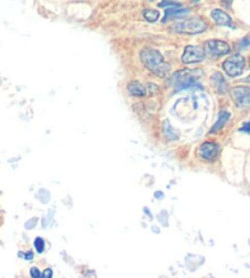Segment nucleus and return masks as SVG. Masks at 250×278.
<instances>
[{
	"instance_id": "obj_6",
	"label": "nucleus",
	"mask_w": 250,
	"mask_h": 278,
	"mask_svg": "<svg viewBox=\"0 0 250 278\" xmlns=\"http://www.w3.org/2000/svg\"><path fill=\"white\" fill-rule=\"evenodd\" d=\"M205 59V50L199 45H186L182 55V62L185 64L191 63H200Z\"/></svg>"
},
{
	"instance_id": "obj_25",
	"label": "nucleus",
	"mask_w": 250,
	"mask_h": 278,
	"mask_svg": "<svg viewBox=\"0 0 250 278\" xmlns=\"http://www.w3.org/2000/svg\"><path fill=\"white\" fill-rule=\"evenodd\" d=\"M144 212H146V214H147V216H149V217H150V218H152L151 214H150V211H149V209H147V207H145V209H144Z\"/></svg>"
},
{
	"instance_id": "obj_10",
	"label": "nucleus",
	"mask_w": 250,
	"mask_h": 278,
	"mask_svg": "<svg viewBox=\"0 0 250 278\" xmlns=\"http://www.w3.org/2000/svg\"><path fill=\"white\" fill-rule=\"evenodd\" d=\"M189 13L188 9L182 8V6H176V8L167 9L166 13H164V18L162 19V21H167L169 18H181V16L186 15Z\"/></svg>"
},
{
	"instance_id": "obj_7",
	"label": "nucleus",
	"mask_w": 250,
	"mask_h": 278,
	"mask_svg": "<svg viewBox=\"0 0 250 278\" xmlns=\"http://www.w3.org/2000/svg\"><path fill=\"white\" fill-rule=\"evenodd\" d=\"M206 48L211 54L215 57H221V55H226L230 52V47L228 43L223 42L220 40H210L206 42Z\"/></svg>"
},
{
	"instance_id": "obj_21",
	"label": "nucleus",
	"mask_w": 250,
	"mask_h": 278,
	"mask_svg": "<svg viewBox=\"0 0 250 278\" xmlns=\"http://www.w3.org/2000/svg\"><path fill=\"white\" fill-rule=\"evenodd\" d=\"M53 277V271L52 268H45L43 273L41 275V278H52Z\"/></svg>"
},
{
	"instance_id": "obj_3",
	"label": "nucleus",
	"mask_w": 250,
	"mask_h": 278,
	"mask_svg": "<svg viewBox=\"0 0 250 278\" xmlns=\"http://www.w3.org/2000/svg\"><path fill=\"white\" fill-rule=\"evenodd\" d=\"M174 30L181 33L195 35V33H201L206 30V22L200 18H189L177 23L174 26Z\"/></svg>"
},
{
	"instance_id": "obj_18",
	"label": "nucleus",
	"mask_w": 250,
	"mask_h": 278,
	"mask_svg": "<svg viewBox=\"0 0 250 278\" xmlns=\"http://www.w3.org/2000/svg\"><path fill=\"white\" fill-rule=\"evenodd\" d=\"M41 275H42V273L40 272L38 267H36V266L31 267V270H30V276H31V277H32V278H41Z\"/></svg>"
},
{
	"instance_id": "obj_23",
	"label": "nucleus",
	"mask_w": 250,
	"mask_h": 278,
	"mask_svg": "<svg viewBox=\"0 0 250 278\" xmlns=\"http://www.w3.org/2000/svg\"><path fill=\"white\" fill-rule=\"evenodd\" d=\"M25 258H26V260H32V258H33V253H32V251H27V253L25 254Z\"/></svg>"
},
{
	"instance_id": "obj_1",
	"label": "nucleus",
	"mask_w": 250,
	"mask_h": 278,
	"mask_svg": "<svg viewBox=\"0 0 250 278\" xmlns=\"http://www.w3.org/2000/svg\"><path fill=\"white\" fill-rule=\"evenodd\" d=\"M140 58H141V62L147 69L151 72H154L155 75L159 77L166 76L167 74L171 70V66L164 62L163 55L156 49H152V48H145L140 53Z\"/></svg>"
},
{
	"instance_id": "obj_12",
	"label": "nucleus",
	"mask_w": 250,
	"mask_h": 278,
	"mask_svg": "<svg viewBox=\"0 0 250 278\" xmlns=\"http://www.w3.org/2000/svg\"><path fill=\"white\" fill-rule=\"evenodd\" d=\"M128 91L130 92V95L133 96H145L146 95V88L140 84L139 81L130 82L128 86Z\"/></svg>"
},
{
	"instance_id": "obj_26",
	"label": "nucleus",
	"mask_w": 250,
	"mask_h": 278,
	"mask_svg": "<svg viewBox=\"0 0 250 278\" xmlns=\"http://www.w3.org/2000/svg\"><path fill=\"white\" fill-rule=\"evenodd\" d=\"M154 232H156V233H159V229H157V227H154V229H152Z\"/></svg>"
},
{
	"instance_id": "obj_4",
	"label": "nucleus",
	"mask_w": 250,
	"mask_h": 278,
	"mask_svg": "<svg viewBox=\"0 0 250 278\" xmlns=\"http://www.w3.org/2000/svg\"><path fill=\"white\" fill-rule=\"evenodd\" d=\"M244 66L245 59L244 57H242L240 54L232 55V57H229L228 59H226L222 64V67L226 71V74L232 77L239 76L243 72V70H244Z\"/></svg>"
},
{
	"instance_id": "obj_15",
	"label": "nucleus",
	"mask_w": 250,
	"mask_h": 278,
	"mask_svg": "<svg viewBox=\"0 0 250 278\" xmlns=\"http://www.w3.org/2000/svg\"><path fill=\"white\" fill-rule=\"evenodd\" d=\"M142 15L150 22H155L159 18V13L157 10H155V9H146V10L142 11Z\"/></svg>"
},
{
	"instance_id": "obj_20",
	"label": "nucleus",
	"mask_w": 250,
	"mask_h": 278,
	"mask_svg": "<svg viewBox=\"0 0 250 278\" xmlns=\"http://www.w3.org/2000/svg\"><path fill=\"white\" fill-rule=\"evenodd\" d=\"M249 45H250V36H245V37L239 42V47L245 48V47H249Z\"/></svg>"
},
{
	"instance_id": "obj_24",
	"label": "nucleus",
	"mask_w": 250,
	"mask_h": 278,
	"mask_svg": "<svg viewBox=\"0 0 250 278\" xmlns=\"http://www.w3.org/2000/svg\"><path fill=\"white\" fill-rule=\"evenodd\" d=\"M155 197H156V199H159V200H161L162 197H163V192H155Z\"/></svg>"
},
{
	"instance_id": "obj_11",
	"label": "nucleus",
	"mask_w": 250,
	"mask_h": 278,
	"mask_svg": "<svg viewBox=\"0 0 250 278\" xmlns=\"http://www.w3.org/2000/svg\"><path fill=\"white\" fill-rule=\"evenodd\" d=\"M230 118V113L227 112V110H223V112L220 113L218 115V119L216 122V124L213 125L212 129L210 130V134H213V132H217L218 130H221L223 128V125L228 122V119Z\"/></svg>"
},
{
	"instance_id": "obj_16",
	"label": "nucleus",
	"mask_w": 250,
	"mask_h": 278,
	"mask_svg": "<svg viewBox=\"0 0 250 278\" xmlns=\"http://www.w3.org/2000/svg\"><path fill=\"white\" fill-rule=\"evenodd\" d=\"M33 245H35L36 250H37L38 254H42L43 251H45V240L41 238V236H37V238L35 239V243H33Z\"/></svg>"
},
{
	"instance_id": "obj_14",
	"label": "nucleus",
	"mask_w": 250,
	"mask_h": 278,
	"mask_svg": "<svg viewBox=\"0 0 250 278\" xmlns=\"http://www.w3.org/2000/svg\"><path fill=\"white\" fill-rule=\"evenodd\" d=\"M163 132H164V136H166L168 140L178 139V132H177L176 130L172 128V125L169 124L167 120L163 123Z\"/></svg>"
},
{
	"instance_id": "obj_5",
	"label": "nucleus",
	"mask_w": 250,
	"mask_h": 278,
	"mask_svg": "<svg viewBox=\"0 0 250 278\" xmlns=\"http://www.w3.org/2000/svg\"><path fill=\"white\" fill-rule=\"evenodd\" d=\"M230 97L234 101L235 106L239 108L250 107V87L249 86H238L232 88Z\"/></svg>"
},
{
	"instance_id": "obj_9",
	"label": "nucleus",
	"mask_w": 250,
	"mask_h": 278,
	"mask_svg": "<svg viewBox=\"0 0 250 278\" xmlns=\"http://www.w3.org/2000/svg\"><path fill=\"white\" fill-rule=\"evenodd\" d=\"M211 18L215 21L217 25L220 26H228V27H234L232 22V19L228 14H226L225 11L220 10V9H215V10L211 11Z\"/></svg>"
},
{
	"instance_id": "obj_2",
	"label": "nucleus",
	"mask_w": 250,
	"mask_h": 278,
	"mask_svg": "<svg viewBox=\"0 0 250 278\" xmlns=\"http://www.w3.org/2000/svg\"><path fill=\"white\" fill-rule=\"evenodd\" d=\"M199 71H200V70H179V71H177L176 74L168 80V82L172 86L176 87L177 91L186 89L189 88V87H193L194 85H196V79H198L200 75L195 74Z\"/></svg>"
},
{
	"instance_id": "obj_17",
	"label": "nucleus",
	"mask_w": 250,
	"mask_h": 278,
	"mask_svg": "<svg viewBox=\"0 0 250 278\" xmlns=\"http://www.w3.org/2000/svg\"><path fill=\"white\" fill-rule=\"evenodd\" d=\"M37 222H38V218H36V217H33V218H31L30 221H27L25 223V228L26 229H33L36 226H37Z\"/></svg>"
},
{
	"instance_id": "obj_13",
	"label": "nucleus",
	"mask_w": 250,
	"mask_h": 278,
	"mask_svg": "<svg viewBox=\"0 0 250 278\" xmlns=\"http://www.w3.org/2000/svg\"><path fill=\"white\" fill-rule=\"evenodd\" d=\"M212 82H213V85H215V88L217 89L218 92H225L226 91L227 84H226V80L223 79V76L220 74V72H216V74L213 75Z\"/></svg>"
},
{
	"instance_id": "obj_19",
	"label": "nucleus",
	"mask_w": 250,
	"mask_h": 278,
	"mask_svg": "<svg viewBox=\"0 0 250 278\" xmlns=\"http://www.w3.org/2000/svg\"><path fill=\"white\" fill-rule=\"evenodd\" d=\"M159 6H161V8H164V6H173V8H176V6H181V4L176 3V1H161V3H159Z\"/></svg>"
},
{
	"instance_id": "obj_8",
	"label": "nucleus",
	"mask_w": 250,
	"mask_h": 278,
	"mask_svg": "<svg viewBox=\"0 0 250 278\" xmlns=\"http://www.w3.org/2000/svg\"><path fill=\"white\" fill-rule=\"evenodd\" d=\"M220 147L215 142H205L199 147V153L206 161H213L217 157Z\"/></svg>"
},
{
	"instance_id": "obj_22",
	"label": "nucleus",
	"mask_w": 250,
	"mask_h": 278,
	"mask_svg": "<svg viewBox=\"0 0 250 278\" xmlns=\"http://www.w3.org/2000/svg\"><path fill=\"white\" fill-rule=\"evenodd\" d=\"M239 131H243V132H248V134H250V123H245L244 125H243L242 128L239 129Z\"/></svg>"
}]
</instances>
